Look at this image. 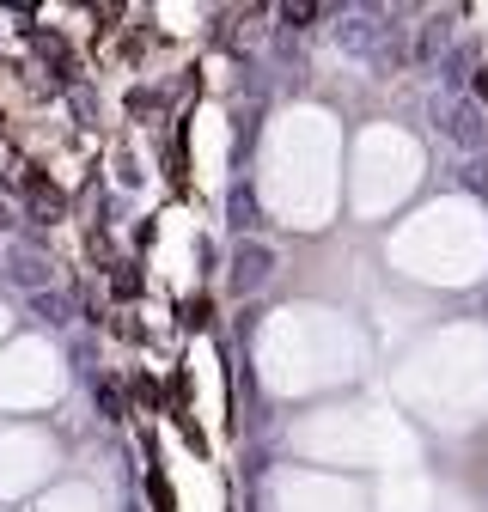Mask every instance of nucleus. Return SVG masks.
<instances>
[{
	"mask_svg": "<svg viewBox=\"0 0 488 512\" xmlns=\"http://www.w3.org/2000/svg\"><path fill=\"white\" fill-rule=\"evenodd\" d=\"M25 37H31V49H37V55L49 61V68H55V80H74V74H80V61H74V49H68V43H61V31L31 25Z\"/></svg>",
	"mask_w": 488,
	"mask_h": 512,
	"instance_id": "f257e3e1",
	"label": "nucleus"
},
{
	"mask_svg": "<svg viewBox=\"0 0 488 512\" xmlns=\"http://www.w3.org/2000/svg\"><path fill=\"white\" fill-rule=\"evenodd\" d=\"M25 177H19V189H25V202L37 208V214H61V208H68V196H61V189L43 177V165H19Z\"/></svg>",
	"mask_w": 488,
	"mask_h": 512,
	"instance_id": "f03ea898",
	"label": "nucleus"
},
{
	"mask_svg": "<svg viewBox=\"0 0 488 512\" xmlns=\"http://www.w3.org/2000/svg\"><path fill=\"white\" fill-rule=\"evenodd\" d=\"M110 287H116V299H135V293H141L135 263H110Z\"/></svg>",
	"mask_w": 488,
	"mask_h": 512,
	"instance_id": "7ed1b4c3",
	"label": "nucleus"
},
{
	"mask_svg": "<svg viewBox=\"0 0 488 512\" xmlns=\"http://www.w3.org/2000/svg\"><path fill=\"white\" fill-rule=\"evenodd\" d=\"M183 324H190V330H208V324H214V317H208V299H183Z\"/></svg>",
	"mask_w": 488,
	"mask_h": 512,
	"instance_id": "20e7f679",
	"label": "nucleus"
}]
</instances>
